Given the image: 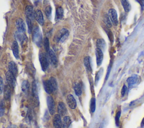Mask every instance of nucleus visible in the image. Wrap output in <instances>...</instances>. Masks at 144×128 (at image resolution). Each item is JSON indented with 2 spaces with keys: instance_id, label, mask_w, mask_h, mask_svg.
<instances>
[{
  "instance_id": "7",
  "label": "nucleus",
  "mask_w": 144,
  "mask_h": 128,
  "mask_svg": "<svg viewBox=\"0 0 144 128\" xmlns=\"http://www.w3.org/2000/svg\"><path fill=\"white\" fill-rule=\"evenodd\" d=\"M16 27L17 29V32L20 33H25L26 31V26L24 21L22 19L19 18L16 21Z\"/></svg>"
},
{
  "instance_id": "34",
  "label": "nucleus",
  "mask_w": 144,
  "mask_h": 128,
  "mask_svg": "<svg viewBox=\"0 0 144 128\" xmlns=\"http://www.w3.org/2000/svg\"><path fill=\"white\" fill-rule=\"evenodd\" d=\"M120 115H121V112L118 111L116 112V116H115V123L116 126H119V119L120 117Z\"/></svg>"
},
{
  "instance_id": "28",
  "label": "nucleus",
  "mask_w": 144,
  "mask_h": 128,
  "mask_svg": "<svg viewBox=\"0 0 144 128\" xmlns=\"http://www.w3.org/2000/svg\"><path fill=\"white\" fill-rule=\"evenodd\" d=\"M29 88V83L27 80H24L22 84V89L23 92H26Z\"/></svg>"
},
{
  "instance_id": "40",
  "label": "nucleus",
  "mask_w": 144,
  "mask_h": 128,
  "mask_svg": "<svg viewBox=\"0 0 144 128\" xmlns=\"http://www.w3.org/2000/svg\"><path fill=\"white\" fill-rule=\"evenodd\" d=\"M7 128H16V127H15L14 125H11V126H9V127H8Z\"/></svg>"
},
{
  "instance_id": "14",
  "label": "nucleus",
  "mask_w": 144,
  "mask_h": 128,
  "mask_svg": "<svg viewBox=\"0 0 144 128\" xmlns=\"http://www.w3.org/2000/svg\"><path fill=\"white\" fill-rule=\"evenodd\" d=\"M35 17L36 21L41 25H43L44 23V18L43 14L41 10H37L35 12Z\"/></svg>"
},
{
  "instance_id": "17",
  "label": "nucleus",
  "mask_w": 144,
  "mask_h": 128,
  "mask_svg": "<svg viewBox=\"0 0 144 128\" xmlns=\"http://www.w3.org/2000/svg\"><path fill=\"white\" fill-rule=\"evenodd\" d=\"M11 49L14 56L16 59H19V45L16 40H14L12 44Z\"/></svg>"
},
{
  "instance_id": "12",
  "label": "nucleus",
  "mask_w": 144,
  "mask_h": 128,
  "mask_svg": "<svg viewBox=\"0 0 144 128\" xmlns=\"http://www.w3.org/2000/svg\"><path fill=\"white\" fill-rule=\"evenodd\" d=\"M67 101L68 105L69 106L70 108H72V109H75L76 107H77V102H76L75 99L73 95H69L68 96Z\"/></svg>"
},
{
  "instance_id": "32",
  "label": "nucleus",
  "mask_w": 144,
  "mask_h": 128,
  "mask_svg": "<svg viewBox=\"0 0 144 128\" xmlns=\"http://www.w3.org/2000/svg\"><path fill=\"white\" fill-rule=\"evenodd\" d=\"M44 48H45L46 49V52H48L50 49L49 40H48V38L47 37H46L44 39Z\"/></svg>"
},
{
  "instance_id": "9",
  "label": "nucleus",
  "mask_w": 144,
  "mask_h": 128,
  "mask_svg": "<svg viewBox=\"0 0 144 128\" xmlns=\"http://www.w3.org/2000/svg\"><path fill=\"white\" fill-rule=\"evenodd\" d=\"M47 56L50 63L51 64V65L54 66H56L58 65V59L56 56L55 53L52 50H50L47 52Z\"/></svg>"
},
{
  "instance_id": "11",
  "label": "nucleus",
  "mask_w": 144,
  "mask_h": 128,
  "mask_svg": "<svg viewBox=\"0 0 144 128\" xmlns=\"http://www.w3.org/2000/svg\"><path fill=\"white\" fill-rule=\"evenodd\" d=\"M53 125L55 128H61L62 127L63 122L60 115L56 114L54 115L53 118Z\"/></svg>"
},
{
  "instance_id": "33",
  "label": "nucleus",
  "mask_w": 144,
  "mask_h": 128,
  "mask_svg": "<svg viewBox=\"0 0 144 128\" xmlns=\"http://www.w3.org/2000/svg\"><path fill=\"white\" fill-rule=\"evenodd\" d=\"M5 104L4 103L3 101H1L0 102V116H3L5 112Z\"/></svg>"
},
{
  "instance_id": "2",
  "label": "nucleus",
  "mask_w": 144,
  "mask_h": 128,
  "mask_svg": "<svg viewBox=\"0 0 144 128\" xmlns=\"http://www.w3.org/2000/svg\"><path fill=\"white\" fill-rule=\"evenodd\" d=\"M33 41L38 47H41L42 43V34L38 27L35 28L33 31Z\"/></svg>"
},
{
  "instance_id": "10",
  "label": "nucleus",
  "mask_w": 144,
  "mask_h": 128,
  "mask_svg": "<svg viewBox=\"0 0 144 128\" xmlns=\"http://www.w3.org/2000/svg\"><path fill=\"white\" fill-rule=\"evenodd\" d=\"M69 36V31L67 29L63 28L60 31L58 36V41L60 43L64 42Z\"/></svg>"
},
{
  "instance_id": "24",
  "label": "nucleus",
  "mask_w": 144,
  "mask_h": 128,
  "mask_svg": "<svg viewBox=\"0 0 144 128\" xmlns=\"http://www.w3.org/2000/svg\"><path fill=\"white\" fill-rule=\"evenodd\" d=\"M74 90L75 95L77 96H79L82 95V87L79 83L75 84L74 87Z\"/></svg>"
},
{
  "instance_id": "38",
  "label": "nucleus",
  "mask_w": 144,
  "mask_h": 128,
  "mask_svg": "<svg viewBox=\"0 0 144 128\" xmlns=\"http://www.w3.org/2000/svg\"><path fill=\"white\" fill-rule=\"evenodd\" d=\"M110 70H111V66H109L108 68L107 74V75H106V80H107L108 77H109V73H110Z\"/></svg>"
},
{
  "instance_id": "39",
  "label": "nucleus",
  "mask_w": 144,
  "mask_h": 128,
  "mask_svg": "<svg viewBox=\"0 0 144 128\" xmlns=\"http://www.w3.org/2000/svg\"><path fill=\"white\" fill-rule=\"evenodd\" d=\"M141 2V5L142 6V7H144V0H140Z\"/></svg>"
},
{
  "instance_id": "31",
  "label": "nucleus",
  "mask_w": 144,
  "mask_h": 128,
  "mask_svg": "<svg viewBox=\"0 0 144 128\" xmlns=\"http://www.w3.org/2000/svg\"><path fill=\"white\" fill-rule=\"evenodd\" d=\"M26 21L27 25H28V33L31 34L32 32L33 31V26H32V21L29 20V19L26 18Z\"/></svg>"
},
{
  "instance_id": "8",
  "label": "nucleus",
  "mask_w": 144,
  "mask_h": 128,
  "mask_svg": "<svg viewBox=\"0 0 144 128\" xmlns=\"http://www.w3.org/2000/svg\"><path fill=\"white\" fill-rule=\"evenodd\" d=\"M25 14L26 16V18L31 21H33L35 19V12H34L33 8L31 5H28L26 6L25 10Z\"/></svg>"
},
{
  "instance_id": "27",
  "label": "nucleus",
  "mask_w": 144,
  "mask_h": 128,
  "mask_svg": "<svg viewBox=\"0 0 144 128\" xmlns=\"http://www.w3.org/2000/svg\"><path fill=\"white\" fill-rule=\"evenodd\" d=\"M90 109L92 113L95 111V110H96V99H95V98H92L91 99Z\"/></svg>"
},
{
  "instance_id": "23",
  "label": "nucleus",
  "mask_w": 144,
  "mask_h": 128,
  "mask_svg": "<svg viewBox=\"0 0 144 128\" xmlns=\"http://www.w3.org/2000/svg\"><path fill=\"white\" fill-rule=\"evenodd\" d=\"M64 15V10L62 7H58L56 10V20H59L62 19Z\"/></svg>"
},
{
  "instance_id": "20",
  "label": "nucleus",
  "mask_w": 144,
  "mask_h": 128,
  "mask_svg": "<svg viewBox=\"0 0 144 128\" xmlns=\"http://www.w3.org/2000/svg\"><path fill=\"white\" fill-rule=\"evenodd\" d=\"M96 46L97 48L100 49L103 52V51H105L106 48V43L105 40L103 39H97L96 42Z\"/></svg>"
},
{
  "instance_id": "18",
  "label": "nucleus",
  "mask_w": 144,
  "mask_h": 128,
  "mask_svg": "<svg viewBox=\"0 0 144 128\" xmlns=\"http://www.w3.org/2000/svg\"><path fill=\"white\" fill-rule=\"evenodd\" d=\"M8 71L11 72L15 77H16V76L18 75V67H17L16 64L14 61L10 62L9 64H8Z\"/></svg>"
},
{
  "instance_id": "16",
  "label": "nucleus",
  "mask_w": 144,
  "mask_h": 128,
  "mask_svg": "<svg viewBox=\"0 0 144 128\" xmlns=\"http://www.w3.org/2000/svg\"><path fill=\"white\" fill-rule=\"evenodd\" d=\"M11 88L10 87L9 85L6 84L5 87H4L3 89V96L4 99L6 101H8L10 99L11 96Z\"/></svg>"
},
{
  "instance_id": "42",
  "label": "nucleus",
  "mask_w": 144,
  "mask_h": 128,
  "mask_svg": "<svg viewBox=\"0 0 144 128\" xmlns=\"http://www.w3.org/2000/svg\"><path fill=\"white\" fill-rule=\"evenodd\" d=\"M61 128H64V127H61Z\"/></svg>"
},
{
  "instance_id": "30",
  "label": "nucleus",
  "mask_w": 144,
  "mask_h": 128,
  "mask_svg": "<svg viewBox=\"0 0 144 128\" xmlns=\"http://www.w3.org/2000/svg\"><path fill=\"white\" fill-rule=\"evenodd\" d=\"M44 12H45V15L46 17L47 18L50 19L51 18V12H52V8L51 7V6H47V7L46 8L45 11H44Z\"/></svg>"
},
{
  "instance_id": "5",
  "label": "nucleus",
  "mask_w": 144,
  "mask_h": 128,
  "mask_svg": "<svg viewBox=\"0 0 144 128\" xmlns=\"http://www.w3.org/2000/svg\"><path fill=\"white\" fill-rule=\"evenodd\" d=\"M47 103L50 115H54L56 111V107L54 100L52 97L48 96L47 98Z\"/></svg>"
},
{
  "instance_id": "35",
  "label": "nucleus",
  "mask_w": 144,
  "mask_h": 128,
  "mask_svg": "<svg viewBox=\"0 0 144 128\" xmlns=\"http://www.w3.org/2000/svg\"><path fill=\"white\" fill-rule=\"evenodd\" d=\"M3 81L1 76H0V95H1L3 92Z\"/></svg>"
},
{
  "instance_id": "25",
  "label": "nucleus",
  "mask_w": 144,
  "mask_h": 128,
  "mask_svg": "<svg viewBox=\"0 0 144 128\" xmlns=\"http://www.w3.org/2000/svg\"><path fill=\"white\" fill-rule=\"evenodd\" d=\"M129 87H132V85L136 84L137 82V78L136 76H131V77L128 78L127 80Z\"/></svg>"
},
{
  "instance_id": "13",
  "label": "nucleus",
  "mask_w": 144,
  "mask_h": 128,
  "mask_svg": "<svg viewBox=\"0 0 144 128\" xmlns=\"http://www.w3.org/2000/svg\"><path fill=\"white\" fill-rule=\"evenodd\" d=\"M58 112L61 116H64L67 114V109L64 102H60L58 103Z\"/></svg>"
},
{
  "instance_id": "29",
  "label": "nucleus",
  "mask_w": 144,
  "mask_h": 128,
  "mask_svg": "<svg viewBox=\"0 0 144 128\" xmlns=\"http://www.w3.org/2000/svg\"><path fill=\"white\" fill-rule=\"evenodd\" d=\"M104 21H105V23L106 25L109 28H110L112 25V23L111 22V20L109 18V16L108 15H105V17H104Z\"/></svg>"
},
{
  "instance_id": "22",
  "label": "nucleus",
  "mask_w": 144,
  "mask_h": 128,
  "mask_svg": "<svg viewBox=\"0 0 144 128\" xmlns=\"http://www.w3.org/2000/svg\"><path fill=\"white\" fill-rule=\"evenodd\" d=\"M71 122L72 121L71 117L68 116H65L64 117V119H63L62 127L65 128H68L71 125Z\"/></svg>"
},
{
  "instance_id": "26",
  "label": "nucleus",
  "mask_w": 144,
  "mask_h": 128,
  "mask_svg": "<svg viewBox=\"0 0 144 128\" xmlns=\"http://www.w3.org/2000/svg\"><path fill=\"white\" fill-rule=\"evenodd\" d=\"M32 93L33 96L35 98V99H38V90H37V84L35 82H33L32 84Z\"/></svg>"
},
{
  "instance_id": "36",
  "label": "nucleus",
  "mask_w": 144,
  "mask_h": 128,
  "mask_svg": "<svg viewBox=\"0 0 144 128\" xmlns=\"http://www.w3.org/2000/svg\"><path fill=\"white\" fill-rule=\"evenodd\" d=\"M127 91V87H126V85H124L123 86L121 90V95L122 97L125 95V94L126 93Z\"/></svg>"
},
{
  "instance_id": "37",
  "label": "nucleus",
  "mask_w": 144,
  "mask_h": 128,
  "mask_svg": "<svg viewBox=\"0 0 144 128\" xmlns=\"http://www.w3.org/2000/svg\"><path fill=\"white\" fill-rule=\"evenodd\" d=\"M100 71H99L96 74V78H95V83H96V84L98 82V81L100 79Z\"/></svg>"
},
{
  "instance_id": "19",
  "label": "nucleus",
  "mask_w": 144,
  "mask_h": 128,
  "mask_svg": "<svg viewBox=\"0 0 144 128\" xmlns=\"http://www.w3.org/2000/svg\"><path fill=\"white\" fill-rule=\"evenodd\" d=\"M84 65L87 72H92V67L91 65V59L90 57H86L84 59Z\"/></svg>"
},
{
  "instance_id": "21",
  "label": "nucleus",
  "mask_w": 144,
  "mask_h": 128,
  "mask_svg": "<svg viewBox=\"0 0 144 128\" xmlns=\"http://www.w3.org/2000/svg\"><path fill=\"white\" fill-rule=\"evenodd\" d=\"M120 1L122 3L123 7L125 12H128L130 11L131 8V6L128 0H120Z\"/></svg>"
},
{
  "instance_id": "6",
  "label": "nucleus",
  "mask_w": 144,
  "mask_h": 128,
  "mask_svg": "<svg viewBox=\"0 0 144 128\" xmlns=\"http://www.w3.org/2000/svg\"><path fill=\"white\" fill-rule=\"evenodd\" d=\"M108 15H109V18L110 19L112 24H113L114 26H117L118 24V20L116 10L113 9V8L110 9L109 10Z\"/></svg>"
},
{
  "instance_id": "15",
  "label": "nucleus",
  "mask_w": 144,
  "mask_h": 128,
  "mask_svg": "<svg viewBox=\"0 0 144 128\" xmlns=\"http://www.w3.org/2000/svg\"><path fill=\"white\" fill-rule=\"evenodd\" d=\"M96 63L97 66H100L102 64L104 58L103 52L100 49L98 48L96 50Z\"/></svg>"
},
{
  "instance_id": "41",
  "label": "nucleus",
  "mask_w": 144,
  "mask_h": 128,
  "mask_svg": "<svg viewBox=\"0 0 144 128\" xmlns=\"http://www.w3.org/2000/svg\"><path fill=\"white\" fill-rule=\"evenodd\" d=\"M142 124L144 125V118L143 119V120H142Z\"/></svg>"
},
{
  "instance_id": "1",
  "label": "nucleus",
  "mask_w": 144,
  "mask_h": 128,
  "mask_svg": "<svg viewBox=\"0 0 144 128\" xmlns=\"http://www.w3.org/2000/svg\"><path fill=\"white\" fill-rule=\"evenodd\" d=\"M44 89L46 93L51 94L55 91L58 88V84L56 79L54 77H51L48 80L43 82Z\"/></svg>"
},
{
  "instance_id": "4",
  "label": "nucleus",
  "mask_w": 144,
  "mask_h": 128,
  "mask_svg": "<svg viewBox=\"0 0 144 128\" xmlns=\"http://www.w3.org/2000/svg\"><path fill=\"white\" fill-rule=\"evenodd\" d=\"M6 79L7 84L9 85L12 89H14L16 85V77L11 72L8 70L6 74Z\"/></svg>"
},
{
  "instance_id": "3",
  "label": "nucleus",
  "mask_w": 144,
  "mask_h": 128,
  "mask_svg": "<svg viewBox=\"0 0 144 128\" xmlns=\"http://www.w3.org/2000/svg\"><path fill=\"white\" fill-rule=\"evenodd\" d=\"M39 60L42 69L43 71H46L49 66V60L47 54L44 52H41L39 55Z\"/></svg>"
}]
</instances>
